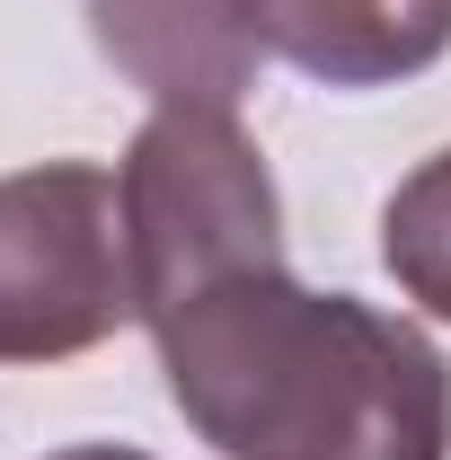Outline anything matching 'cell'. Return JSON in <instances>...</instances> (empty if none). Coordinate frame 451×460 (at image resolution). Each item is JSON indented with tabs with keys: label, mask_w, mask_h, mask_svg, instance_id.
<instances>
[{
	"label": "cell",
	"mask_w": 451,
	"mask_h": 460,
	"mask_svg": "<svg viewBox=\"0 0 451 460\" xmlns=\"http://www.w3.org/2000/svg\"><path fill=\"white\" fill-rule=\"evenodd\" d=\"M169 399L222 460H451V363L363 292L248 266L151 319Z\"/></svg>",
	"instance_id": "1"
},
{
	"label": "cell",
	"mask_w": 451,
	"mask_h": 460,
	"mask_svg": "<svg viewBox=\"0 0 451 460\" xmlns=\"http://www.w3.org/2000/svg\"><path fill=\"white\" fill-rule=\"evenodd\" d=\"M124 239H133V292L142 328L169 319L186 292L283 266V195L266 151L239 133L230 107H151L124 142Z\"/></svg>",
	"instance_id": "2"
},
{
	"label": "cell",
	"mask_w": 451,
	"mask_h": 460,
	"mask_svg": "<svg viewBox=\"0 0 451 460\" xmlns=\"http://www.w3.org/2000/svg\"><path fill=\"white\" fill-rule=\"evenodd\" d=\"M142 319L124 186L98 160L0 177V363H71Z\"/></svg>",
	"instance_id": "3"
},
{
	"label": "cell",
	"mask_w": 451,
	"mask_h": 460,
	"mask_svg": "<svg viewBox=\"0 0 451 460\" xmlns=\"http://www.w3.org/2000/svg\"><path fill=\"white\" fill-rule=\"evenodd\" d=\"M89 36L151 107H239L266 62L248 0H89Z\"/></svg>",
	"instance_id": "4"
},
{
	"label": "cell",
	"mask_w": 451,
	"mask_h": 460,
	"mask_svg": "<svg viewBox=\"0 0 451 460\" xmlns=\"http://www.w3.org/2000/svg\"><path fill=\"white\" fill-rule=\"evenodd\" d=\"M248 27L319 89H398L451 54V0H248Z\"/></svg>",
	"instance_id": "5"
},
{
	"label": "cell",
	"mask_w": 451,
	"mask_h": 460,
	"mask_svg": "<svg viewBox=\"0 0 451 460\" xmlns=\"http://www.w3.org/2000/svg\"><path fill=\"white\" fill-rule=\"evenodd\" d=\"M381 266H390V284L425 319L451 328V142L390 186V204H381Z\"/></svg>",
	"instance_id": "6"
},
{
	"label": "cell",
	"mask_w": 451,
	"mask_h": 460,
	"mask_svg": "<svg viewBox=\"0 0 451 460\" xmlns=\"http://www.w3.org/2000/svg\"><path fill=\"white\" fill-rule=\"evenodd\" d=\"M54 460H151V452H124V443H71V452H54Z\"/></svg>",
	"instance_id": "7"
}]
</instances>
